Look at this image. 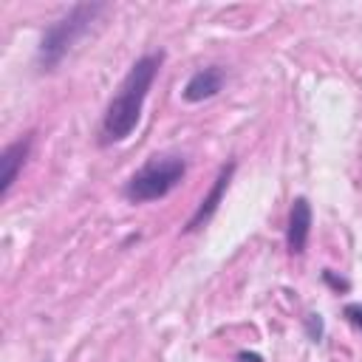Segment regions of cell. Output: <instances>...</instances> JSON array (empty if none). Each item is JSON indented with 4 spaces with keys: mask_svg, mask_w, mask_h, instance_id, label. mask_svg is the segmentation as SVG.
I'll use <instances>...</instances> for the list:
<instances>
[{
    "mask_svg": "<svg viewBox=\"0 0 362 362\" xmlns=\"http://www.w3.org/2000/svg\"><path fill=\"white\" fill-rule=\"evenodd\" d=\"M342 314L348 317V322H351V325H356V328L362 331V303H348Z\"/></svg>",
    "mask_w": 362,
    "mask_h": 362,
    "instance_id": "obj_8",
    "label": "cell"
},
{
    "mask_svg": "<svg viewBox=\"0 0 362 362\" xmlns=\"http://www.w3.org/2000/svg\"><path fill=\"white\" fill-rule=\"evenodd\" d=\"M187 173L184 158L175 156H164V158H150L141 170H136L130 175V181L124 184V198L130 204H147V201H158L167 192H173L181 178Z\"/></svg>",
    "mask_w": 362,
    "mask_h": 362,
    "instance_id": "obj_3",
    "label": "cell"
},
{
    "mask_svg": "<svg viewBox=\"0 0 362 362\" xmlns=\"http://www.w3.org/2000/svg\"><path fill=\"white\" fill-rule=\"evenodd\" d=\"M232 173H235V161H229V164L221 167V173H218L215 184H212V189L201 198V204H198V209L192 212V218L187 221L184 232H195V229H201V226L215 215V209H218V204H221V198H223V192H226V187H229V181H232Z\"/></svg>",
    "mask_w": 362,
    "mask_h": 362,
    "instance_id": "obj_5",
    "label": "cell"
},
{
    "mask_svg": "<svg viewBox=\"0 0 362 362\" xmlns=\"http://www.w3.org/2000/svg\"><path fill=\"white\" fill-rule=\"evenodd\" d=\"M322 280H325V283H328V286H334V288H337V291H339V288H342V291H345V288H348V280H342V277H334V274H331V272H328V269H325V272H322Z\"/></svg>",
    "mask_w": 362,
    "mask_h": 362,
    "instance_id": "obj_10",
    "label": "cell"
},
{
    "mask_svg": "<svg viewBox=\"0 0 362 362\" xmlns=\"http://www.w3.org/2000/svg\"><path fill=\"white\" fill-rule=\"evenodd\" d=\"M28 150H31V136L17 139V141H11V144L3 150V156H0V195H3V198L8 195L11 184L17 181V173L23 170V164H25V158H28Z\"/></svg>",
    "mask_w": 362,
    "mask_h": 362,
    "instance_id": "obj_7",
    "label": "cell"
},
{
    "mask_svg": "<svg viewBox=\"0 0 362 362\" xmlns=\"http://www.w3.org/2000/svg\"><path fill=\"white\" fill-rule=\"evenodd\" d=\"M308 235H311V204L297 195L291 201V209H288V226H286V246H288V255L300 257L305 252V243H308Z\"/></svg>",
    "mask_w": 362,
    "mask_h": 362,
    "instance_id": "obj_4",
    "label": "cell"
},
{
    "mask_svg": "<svg viewBox=\"0 0 362 362\" xmlns=\"http://www.w3.org/2000/svg\"><path fill=\"white\" fill-rule=\"evenodd\" d=\"M305 325H308V334H311V339H314V342H320V337H322V320H320V314H308Z\"/></svg>",
    "mask_w": 362,
    "mask_h": 362,
    "instance_id": "obj_9",
    "label": "cell"
},
{
    "mask_svg": "<svg viewBox=\"0 0 362 362\" xmlns=\"http://www.w3.org/2000/svg\"><path fill=\"white\" fill-rule=\"evenodd\" d=\"M235 362H263V356L260 354H252V351H240L235 356Z\"/></svg>",
    "mask_w": 362,
    "mask_h": 362,
    "instance_id": "obj_11",
    "label": "cell"
},
{
    "mask_svg": "<svg viewBox=\"0 0 362 362\" xmlns=\"http://www.w3.org/2000/svg\"><path fill=\"white\" fill-rule=\"evenodd\" d=\"M223 79H226V74H223L221 65L201 68V71H195V74L189 76V82L184 85L181 96H184L187 102H204V99H212V96L223 88Z\"/></svg>",
    "mask_w": 362,
    "mask_h": 362,
    "instance_id": "obj_6",
    "label": "cell"
},
{
    "mask_svg": "<svg viewBox=\"0 0 362 362\" xmlns=\"http://www.w3.org/2000/svg\"><path fill=\"white\" fill-rule=\"evenodd\" d=\"M105 11V3H79L74 6L65 17H59L57 23H51V28L42 34V42H40V68L42 71H54L62 57L71 51V45L90 28V23Z\"/></svg>",
    "mask_w": 362,
    "mask_h": 362,
    "instance_id": "obj_2",
    "label": "cell"
},
{
    "mask_svg": "<svg viewBox=\"0 0 362 362\" xmlns=\"http://www.w3.org/2000/svg\"><path fill=\"white\" fill-rule=\"evenodd\" d=\"M164 62V54H144L141 59L133 62V68L127 71V76L122 79L116 96L110 99L107 110H105V119H102V130H99V141L102 144H116V141H124L136 124H139V116H141V107H144V99L150 93V85L153 79L158 76V68Z\"/></svg>",
    "mask_w": 362,
    "mask_h": 362,
    "instance_id": "obj_1",
    "label": "cell"
}]
</instances>
